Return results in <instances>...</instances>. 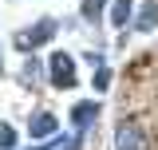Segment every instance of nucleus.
I'll list each match as a JSON object with an SVG mask.
<instances>
[{
    "instance_id": "obj_1",
    "label": "nucleus",
    "mask_w": 158,
    "mask_h": 150,
    "mask_svg": "<svg viewBox=\"0 0 158 150\" xmlns=\"http://www.w3.org/2000/svg\"><path fill=\"white\" fill-rule=\"evenodd\" d=\"M115 150H150V138L138 123H123L115 131Z\"/></svg>"
},
{
    "instance_id": "obj_2",
    "label": "nucleus",
    "mask_w": 158,
    "mask_h": 150,
    "mask_svg": "<svg viewBox=\"0 0 158 150\" xmlns=\"http://www.w3.org/2000/svg\"><path fill=\"white\" fill-rule=\"evenodd\" d=\"M52 83L56 87H71L75 83V59L71 56H63V52L52 56Z\"/></svg>"
},
{
    "instance_id": "obj_3",
    "label": "nucleus",
    "mask_w": 158,
    "mask_h": 150,
    "mask_svg": "<svg viewBox=\"0 0 158 150\" xmlns=\"http://www.w3.org/2000/svg\"><path fill=\"white\" fill-rule=\"evenodd\" d=\"M56 32V24L52 20H44V24H36V32H28V36H20V48H36V44H44V40Z\"/></svg>"
},
{
    "instance_id": "obj_4",
    "label": "nucleus",
    "mask_w": 158,
    "mask_h": 150,
    "mask_svg": "<svg viewBox=\"0 0 158 150\" xmlns=\"http://www.w3.org/2000/svg\"><path fill=\"white\" fill-rule=\"evenodd\" d=\"M56 131V119L52 115H36L32 119V138H44V134H52Z\"/></svg>"
},
{
    "instance_id": "obj_5",
    "label": "nucleus",
    "mask_w": 158,
    "mask_h": 150,
    "mask_svg": "<svg viewBox=\"0 0 158 150\" xmlns=\"http://www.w3.org/2000/svg\"><path fill=\"white\" fill-rule=\"evenodd\" d=\"M127 20H131V0H118L115 8H111V24H118V28H123Z\"/></svg>"
},
{
    "instance_id": "obj_6",
    "label": "nucleus",
    "mask_w": 158,
    "mask_h": 150,
    "mask_svg": "<svg viewBox=\"0 0 158 150\" xmlns=\"http://www.w3.org/2000/svg\"><path fill=\"white\" fill-rule=\"evenodd\" d=\"M154 20H158V4H146V8H142V16H138V28H142V32H150V28H154Z\"/></svg>"
},
{
    "instance_id": "obj_7",
    "label": "nucleus",
    "mask_w": 158,
    "mask_h": 150,
    "mask_svg": "<svg viewBox=\"0 0 158 150\" xmlns=\"http://www.w3.org/2000/svg\"><path fill=\"white\" fill-rule=\"evenodd\" d=\"M95 111H99L95 103H79V107H75V123H79V127H87V123L95 119Z\"/></svg>"
},
{
    "instance_id": "obj_8",
    "label": "nucleus",
    "mask_w": 158,
    "mask_h": 150,
    "mask_svg": "<svg viewBox=\"0 0 158 150\" xmlns=\"http://www.w3.org/2000/svg\"><path fill=\"white\" fill-rule=\"evenodd\" d=\"M0 146H4V150L16 146V138H12V127H8V123H0Z\"/></svg>"
},
{
    "instance_id": "obj_9",
    "label": "nucleus",
    "mask_w": 158,
    "mask_h": 150,
    "mask_svg": "<svg viewBox=\"0 0 158 150\" xmlns=\"http://www.w3.org/2000/svg\"><path fill=\"white\" fill-rule=\"evenodd\" d=\"M99 12H103V0H83V16L87 20H95Z\"/></svg>"
}]
</instances>
